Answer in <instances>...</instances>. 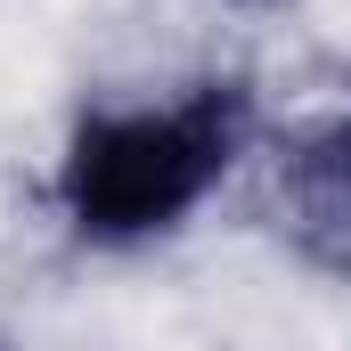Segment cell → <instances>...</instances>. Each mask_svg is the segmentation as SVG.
<instances>
[{
    "label": "cell",
    "instance_id": "6da1fadb",
    "mask_svg": "<svg viewBox=\"0 0 351 351\" xmlns=\"http://www.w3.org/2000/svg\"><path fill=\"white\" fill-rule=\"evenodd\" d=\"M254 139V90L196 82L172 106L82 114L58 164V204L90 245H147L229 172Z\"/></svg>",
    "mask_w": 351,
    "mask_h": 351
},
{
    "label": "cell",
    "instance_id": "7a4b0ae2",
    "mask_svg": "<svg viewBox=\"0 0 351 351\" xmlns=\"http://www.w3.org/2000/svg\"><path fill=\"white\" fill-rule=\"evenodd\" d=\"M278 213L302 262L351 278V82L278 139Z\"/></svg>",
    "mask_w": 351,
    "mask_h": 351
},
{
    "label": "cell",
    "instance_id": "3957f363",
    "mask_svg": "<svg viewBox=\"0 0 351 351\" xmlns=\"http://www.w3.org/2000/svg\"><path fill=\"white\" fill-rule=\"evenodd\" d=\"M0 351H8V335H0Z\"/></svg>",
    "mask_w": 351,
    "mask_h": 351
}]
</instances>
